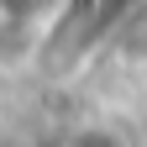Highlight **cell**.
Listing matches in <instances>:
<instances>
[{"mask_svg": "<svg viewBox=\"0 0 147 147\" xmlns=\"http://www.w3.org/2000/svg\"><path fill=\"white\" fill-rule=\"evenodd\" d=\"M63 147H126V142L110 131V126H79V131H74Z\"/></svg>", "mask_w": 147, "mask_h": 147, "instance_id": "6da1fadb", "label": "cell"}, {"mask_svg": "<svg viewBox=\"0 0 147 147\" xmlns=\"http://www.w3.org/2000/svg\"><path fill=\"white\" fill-rule=\"evenodd\" d=\"M0 147H21V142H11V137H5V131H0Z\"/></svg>", "mask_w": 147, "mask_h": 147, "instance_id": "7a4b0ae2", "label": "cell"}]
</instances>
